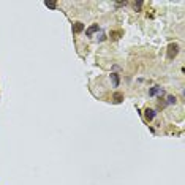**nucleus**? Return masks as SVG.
<instances>
[{
    "label": "nucleus",
    "instance_id": "obj_1",
    "mask_svg": "<svg viewBox=\"0 0 185 185\" xmlns=\"http://www.w3.org/2000/svg\"><path fill=\"white\" fill-rule=\"evenodd\" d=\"M177 54H179V44H176V43H171V44L168 46V59L169 60H172Z\"/></svg>",
    "mask_w": 185,
    "mask_h": 185
},
{
    "label": "nucleus",
    "instance_id": "obj_2",
    "mask_svg": "<svg viewBox=\"0 0 185 185\" xmlns=\"http://www.w3.org/2000/svg\"><path fill=\"white\" fill-rule=\"evenodd\" d=\"M98 30H100V25H98V24H92L87 30H85V37H92V35L97 33Z\"/></svg>",
    "mask_w": 185,
    "mask_h": 185
},
{
    "label": "nucleus",
    "instance_id": "obj_3",
    "mask_svg": "<svg viewBox=\"0 0 185 185\" xmlns=\"http://www.w3.org/2000/svg\"><path fill=\"white\" fill-rule=\"evenodd\" d=\"M155 111H153V109H150V108H147L144 111V117H145V120L147 122H150V120H153V117H155Z\"/></svg>",
    "mask_w": 185,
    "mask_h": 185
},
{
    "label": "nucleus",
    "instance_id": "obj_4",
    "mask_svg": "<svg viewBox=\"0 0 185 185\" xmlns=\"http://www.w3.org/2000/svg\"><path fill=\"white\" fill-rule=\"evenodd\" d=\"M73 33H81L82 32V30H84V24H82V22H74V24H73Z\"/></svg>",
    "mask_w": 185,
    "mask_h": 185
},
{
    "label": "nucleus",
    "instance_id": "obj_5",
    "mask_svg": "<svg viewBox=\"0 0 185 185\" xmlns=\"http://www.w3.org/2000/svg\"><path fill=\"white\" fill-rule=\"evenodd\" d=\"M157 93H161V95H163V89L161 87H158V85H155V87H152L150 90H149V97H155Z\"/></svg>",
    "mask_w": 185,
    "mask_h": 185
},
{
    "label": "nucleus",
    "instance_id": "obj_6",
    "mask_svg": "<svg viewBox=\"0 0 185 185\" xmlns=\"http://www.w3.org/2000/svg\"><path fill=\"white\" fill-rule=\"evenodd\" d=\"M111 81H112V85H114V87H119L120 79H119V74H117V73H111Z\"/></svg>",
    "mask_w": 185,
    "mask_h": 185
},
{
    "label": "nucleus",
    "instance_id": "obj_7",
    "mask_svg": "<svg viewBox=\"0 0 185 185\" xmlns=\"http://www.w3.org/2000/svg\"><path fill=\"white\" fill-rule=\"evenodd\" d=\"M112 98H114V101H116V103H120L122 100H124V93H120V92H116L112 95Z\"/></svg>",
    "mask_w": 185,
    "mask_h": 185
},
{
    "label": "nucleus",
    "instance_id": "obj_8",
    "mask_svg": "<svg viewBox=\"0 0 185 185\" xmlns=\"http://www.w3.org/2000/svg\"><path fill=\"white\" fill-rule=\"evenodd\" d=\"M44 5L48 6V8H51V10H56L57 8V3L56 2H44Z\"/></svg>",
    "mask_w": 185,
    "mask_h": 185
},
{
    "label": "nucleus",
    "instance_id": "obj_9",
    "mask_svg": "<svg viewBox=\"0 0 185 185\" xmlns=\"http://www.w3.org/2000/svg\"><path fill=\"white\" fill-rule=\"evenodd\" d=\"M166 105H174L176 103V97L174 95H168V98H166Z\"/></svg>",
    "mask_w": 185,
    "mask_h": 185
},
{
    "label": "nucleus",
    "instance_id": "obj_10",
    "mask_svg": "<svg viewBox=\"0 0 185 185\" xmlns=\"http://www.w3.org/2000/svg\"><path fill=\"white\" fill-rule=\"evenodd\" d=\"M120 35H122L120 30H117V32H111V38H112V40H117V38H119Z\"/></svg>",
    "mask_w": 185,
    "mask_h": 185
},
{
    "label": "nucleus",
    "instance_id": "obj_11",
    "mask_svg": "<svg viewBox=\"0 0 185 185\" xmlns=\"http://www.w3.org/2000/svg\"><path fill=\"white\" fill-rule=\"evenodd\" d=\"M141 6H143V2H135V3H133V8H135L136 11H139Z\"/></svg>",
    "mask_w": 185,
    "mask_h": 185
}]
</instances>
